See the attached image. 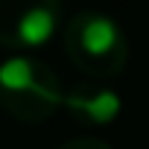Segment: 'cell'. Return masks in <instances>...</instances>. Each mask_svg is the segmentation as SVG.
Returning <instances> with one entry per match:
<instances>
[{
    "label": "cell",
    "mask_w": 149,
    "mask_h": 149,
    "mask_svg": "<svg viewBox=\"0 0 149 149\" xmlns=\"http://www.w3.org/2000/svg\"><path fill=\"white\" fill-rule=\"evenodd\" d=\"M64 53L88 79H117L129 64V41L114 18L97 9L76 12L64 24Z\"/></svg>",
    "instance_id": "6da1fadb"
},
{
    "label": "cell",
    "mask_w": 149,
    "mask_h": 149,
    "mask_svg": "<svg viewBox=\"0 0 149 149\" xmlns=\"http://www.w3.org/2000/svg\"><path fill=\"white\" fill-rule=\"evenodd\" d=\"M64 105V85L56 70L29 56L18 53L0 64V108L18 123H44Z\"/></svg>",
    "instance_id": "7a4b0ae2"
},
{
    "label": "cell",
    "mask_w": 149,
    "mask_h": 149,
    "mask_svg": "<svg viewBox=\"0 0 149 149\" xmlns=\"http://www.w3.org/2000/svg\"><path fill=\"white\" fill-rule=\"evenodd\" d=\"M61 26V0H0V47L29 53Z\"/></svg>",
    "instance_id": "3957f363"
},
{
    "label": "cell",
    "mask_w": 149,
    "mask_h": 149,
    "mask_svg": "<svg viewBox=\"0 0 149 149\" xmlns=\"http://www.w3.org/2000/svg\"><path fill=\"white\" fill-rule=\"evenodd\" d=\"M64 108L76 123L102 129L120 117L123 102H120V94L105 79H88L85 76L82 82L70 85L64 91Z\"/></svg>",
    "instance_id": "277c9868"
},
{
    "label": "cell",
    "mask_w": 149,
    "mask_h": 149,
    "mask_svg": "<svg viewBox=\"0 0 149 149\" xmlns=\"http://www.w3.org/2000/svg\"><path fill=\"white\" fill-rule=\"evenodd\" d=\"M56 149H111V146L100 137H73V140H64Z\"/></svg>",
    "instance_id": "5b68a950"
}]
</instances>
